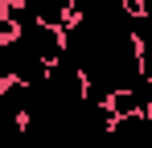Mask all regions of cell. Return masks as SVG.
I'll use <instances>...</instances> for the list:
<instances>
[{
	"instance_id": "1",
	"label": "cell",
	"mask_w": 152,
	"mask_h": 148,
	"mask_svg": "<svg viewBox=\"0 0 152 148\" xmlns=\"http://www.w3.org/2000/svg\"><path fill=\"white\" fill-rule=\"evenodd\" d=\"M17 37H21V41L29 45V53L41 58L45 66L62 58V29H50V25H37V21H33L29 29H17Z\"/></svg>"
},
{
	"instance_id": "2",
	"label": "cell",
	"mask_w": 152,
	"mask_h": 148,
	"mask_svg": "<svg viewBox=\"0 0 152 148\" xmlns=\"http://www.w3.org/2000/svg\"><path fill=\"white\" fill-rule=\"evenodd\" d=\"M107 111H111V119L152 115V86H140V91H111V95H107Z\"/></svg>"
},
{
	"instance_id": "3",
	"label": "cell",
	"mask_w": 152,
	"mask_h": 148,
	"mask_svg": "<svg viewBox=\"0 0 152 148\" xmlns=\"http://www.w3.org/2000/svg\"><path fill=\"white\" fill-rule=\"evenodd\" d=\"M25 8L33 12L37 25H50V29L70 25V0H25Z\"/></svg>"
},
{
	"instance_id": "4",
	"label": "cell",
	"mask_w": 152,
	"mask_h": 148,
	"mask_svg": "<svg viewBox=\"0 0 152 148\" xmlns=\"http://www.w3.org/2000/svg\"><path fill=\"white\" fill-rule=\"evenodd\" d=\"M12 37H17V25H12L4 12H0V41H12Z\"/></svg>"
},
{
	"instance_id": "5",
	"label": "cell",
	"mask_w": 152,
	"mask_h": 148,
	"mask_svg": "<svg viewBox=\"0 0 152 148\" xmlns=\"http://www.w3.org/2000/svg\"><path fill=\"white\" fill-rule=\"evenodd\" d=\"M0 4H12V0H0Z\"/></svg>"
}]
</instances>
